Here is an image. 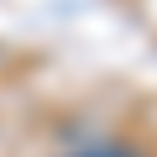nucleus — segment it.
Returning a JSON list of instances; mask_svg holds the SVG:
<instances>
[{
  "mask_svg": "<svg viewBox=\"0 0 157 157\" xmlns=\"http://www.w3.org/2000/svg\"><path fill=\"white\" fill-rule=\"evenodd\" d=\"M78 157H136V152H126V147H94V152H78Z\"/></svg>",
  "mask_w": 157,
  "mask_h": 157,
  "instance_id": "1",
  "label": "nucleus"
}]
</instances>
